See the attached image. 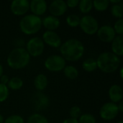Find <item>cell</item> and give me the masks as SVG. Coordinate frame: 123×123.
I'll list each match as a JSON object with an SVG mask.
<instances>
[{
	"mask_svg": "<svg viewBox=\"0 0 123 123\" xmlns=\"http://www.w3.org/2000/svg\"><path fill=\"white\" fill-rule=\"evenodd\" d=\"M60 51L62 57L69 61H76L80 59L84 53L83 43L77 39H70L61 45Z\"/></svg>",
	"mask_w": 123,
	"mask_h": 123,
	"instance_id": "1",
	"label": "cell"
},
{
	"mask_svg": "<svg viewBox=\"0 0 123 123\" xmlns=\"http://www.w3.org/2000/svg\"><path fill=\"white\" fill-rule=\"evenodd\" d=\"M97 67L105 73H112L120 66V58L112 52H105L101 53L97 58Z\"/></svg>",
	"mask_w": 123,
	"mask_h": 123,
	"instance_id": "2",
	"label": "cell"
},
{
	"mask_svg": "<svg viewBox=\"0 0 123 123\" xmlns=\"http://www.w3.org/2000/svg\"><path fill=\"white\" fill-rule=\"evenodd\" d=\"M30 55L23 48H16L12 50L8 57L7 63L9 67L14 69H20L25 67L30 62Z\"/></svg>",
	"mask_w": 123,
	"mask_h": 123,
	"instance_id": "3",
	"label": "cell"
},
{
	"mask_svg": "<svg viewBox=\"0 0 123 123\" xmlns=\"http://www.w3.org/2000/svg\"><path fill=\"white\" fill-rule=\"evenodd\" d=\"M42 27V19L35 14H28L22 18L19 27L22 32L26 35H32L37 32Z\"/></svg>",
	"mask_w": 123,
	"mask_h": 123,
	"instance_id": "4",
	"label": "cell"
},
{
	"mask_svg": "<svg viewBox=\"0 0 123 123\" xmlns=\"http://www.w3.org/2000/svg\"><path fill=\"white\" fill-rule=\"evenodd\" d=\"M45 66L48 71L53 72L60 71L66 67V60L61 55H53L45 60Z\"/></svg>",
	"mask_w": 123,
	"mask_h": 123,
	"instance_id": "5",
	"label": "cell"
},
{
	"mask_svg": "<svg viewBox=\"0 0 123 123\" xmlns=\"http://www.w3.org/2000/svg\"><path fill=\"white\" fill-rule=\"evenodd\" d=\"M81 30L88 35H93L97 32L99 29V24L97 20L91 15H86L80 19Z\"/></svg>",
	"mask_w": 123,
	"mask_h": 123,
	"instance_id": "6",
	"label": "cell"
},
{
	"mask_svg": "<svg viewBox=\"0 0 123 123\" xmlns=\"http://www.w3.org/2000/svg\"><path fill=\"white\" fill-rule=\"evenodd\" d=\"M44 50V43L38 37L31 38L27 43V51L30 55L37 57L41 55Z\"/></svg>",
	"mask_w": 123,
	"mask_h": 123,
	"instance_id": "7",
	"label": "cell"
},
{
	"mask_svg": "<svg viewBox=\"0 0 123 123\" xmlns=\"http://www.w3.org/2000/svg\"><path fill=\"white\" fill-rule=\"evenodd\" d=\"M119 113L117 105L113 102H108L102 105L100 109V116L105 120H111L117 117Z\"/></svg>",
	"mask_w": 123,
	"mask_h": 123,
	"instance_id": "8",
	"label": "cell"
},
{
	"mask_svg": "<svg viewBox=\"0 0 123 123\" xmlns=\"http://www.w3.org/2000/svg\"><path fill=\"white\" fill-rule=\"evenodd\" d=\"M98 37L102 42H112L115 37V32L114 28L110 25H103L97 30Z\"/></svg>",
	"mask_w": 123,
	"mask_h": 123,
	"instance_id": "9",
	"label": "cell"
},
{
	"mask_svg": "<svg viewBox=\"0 0 123 123\" xmlns=\"http://www.w3.org/2000/svg\"><path fill=\"white\" fill-rule=\"evenodd\" d=\"M32 104L36 110H42L48 107L49 105V99L45 94L41 92H37L33 95L32 98Z\"/></svg>",
	"mask_w": 123,
	"mask_h": 123,
	"instance_id": "10",
	"label": "cell"
},
{
	"mask_svg": "<svg viewBox=\"0 0 123 123\" xmlns=\"http://www.w3.org/2000/svg\"><path fill=\"white\" fill-rule=\"evenodd\" d=\"M30 9L27 0H14L11 4V11L16 15H23Z\"/></svg>",
	"mask_w": 123,
	"mask_h": 123,
	"instance_id": "11",
	"label": "cell"
},
{
	"mask_svg": "<svg viewBox=\"0 0 123 123\" xmlns=\"http://www.w3.org/2000/svg\"><path fill=\"white\" fill-rule=\"evenodd\" d=\"M67 5L66 1L63 0H55L51 2L49 6V11L53 17H58L63 15L67 10Z\"/></svg>",
	"mask_w": 123,
	"mask_h": 123,
	"instance_id": "12",
	"label": "cell"
},
{
	"mask_svg": "<svg viewBox=\"0 0 123 123\" xmlns=\"http://www.w3.org/2000/svg\"><path fill=\"white\" fill-rule=\"evenodd\" d=\"M43 38L44 42H45L48 45L53 47V48H58L61 46V40L60 36L55 32L54 31H50L47 30L44 32L43 35Z\"/></svg>",
	"mask_w": 123,
	"mask_h": 123,
	"instance_id": "13",
	"label": "cell"
},
{
	"mask_svg": "<svg viewBox=\"0 0 123 123\" xmlns=\"http://www.w3.org/2000/svg\"><path fill=\"white\" fill-rule=\"evenodd\" d=\"M30 9L33 14L39 17L46 12L47 3L45 0H32L30 2Z\"/></svg>",
	"mask_w": 123,
	"mask_h": 123,
	"instance_id": "14",
	"label": "cell"
},
{
	"mask_svg": "<svg viewBox=\"0 0 123 123\" xmlns=\"http://www.w3.org/2000/svg\"><path fill=\"white\" fill-rule=\"evenodd\" d=\"M42 25L50 31H53L60 26V20L53 16H47L42 20Z\"/></svg>",
	"mask_w": 123,
	"mask_h": 123,
	"instance_id": "15",
	"label": "cell"
},
{
	"mask_svg": "<svg viewBox=\"0 0 123 123\" xmlns=\"http://www.w3.org/2000/svg\"><path fill=\"white\" fill-rule=\"evenodd\" d=\"M109 97L113 103L118 102L122 100L123 97V89L119 85H113L109 90Z\"/></svg>",
	"mask_w": 123,
	"mask_h": 123,
	"instance_id": "16",
	"label": "cell"
},
{
	"mask_svg": "<svg viewBox=\"0 0 123 123\" xmlns=\"http://www.w3.org/2000/svg\"><path fill=\"white\" fill-rule=\"evenodd\" d=\"M112 50L114 54L117 56L123 55V36L118 35L112 41Z\"/></svg>",
	"mask_w": 123,
	"mask_h": 123,
	"instance_id": "17",
	"label": "cell"
},
{
	"mask_svg": "<svg viewBox=\"0 0 123 123\" xmlns=\"http://www.w3.org/2000/svg\"><path fill=\"white\" fill-rule=\"evenodd\" d=\"M48 84V79L46 76H45L44 74H38L35 77L34 81V85L38 91L44 90L47 87Z\"/></svg>",
	"mask_w": 123,
	"mask_h": 123,
	"instance_id": "18",
	"label": "cell"
},
{
	"mask_svg": "<svg viewBox=\"0 0 123 123\" xmlns=\"http://www.w3.org/2000/svg\"><path fill=\"white\" fill-rule=\"evenodd\" d=\"M83 68L87 71V72H92L94 71L97 69V61L92 58H89L86 59L82 64Z\"/></svg>",
	"mask_w": 123,
	"mask_h": 123,
	"instance_id": "19",
	"label": "cell"
},
{
	"mask_svg": "<svg viewBox=\"0 0 123 123\" xmlns=\"http://www.w3.org/2000/svg\"><path fill=\"white\" fill-rule=\"evenodd\" d=\"M63 72L65 76L70 79H75L79 76V71L73 66H67L64 68Z\"/></svg>",
	"mask_w": 123,
	"mask_h": 123,
	"instance_id": "20",
	"label": "cell"
},
{
	"mask_svg": "<svg viewBox=\"0 0 123 123\" xmlns=\"http://www.w3.org/2000/svg\"><path fill=\"white\" fill-rule=\"evenodd\" d=\"M111 12L115 17L121 19L123 15V3L121 0L119 4H113L111 8Z\"/></svg>",
	"mask_w": 123,
	"mask_h": 123,
	"instance_id": "21",
	"label": "cell"
},
{
	"mask_svg": "<svg viewBox=\"0 0 123 123\" xmlns=\"http://www.w3.org/2000/svg\"><path fill=\"white\" fill-rule=\"evenodd\" d=\"M79 9L83 13H88L93 7V1L92 0H81L79 2Z\"/></svg>",
	"mask_w": 123,
	"mask_h": 123,
	"instance_id": "22",
	"label": "cell"
},
{
	"mask_svg": "<svg viewBox=\"0 0 123 123\" xmlns=\"http://www.w3.org/2000/svg\"><path fill=\"white\" fill-rule=\"evenodd\" d=\"M23 85V81L20 78L18 77H14L11 79L8 82V86L10 89L13 90H17L19 89Z\"/></svg>",
	"mask_w": 123,
	"mask_h": 123,
	"instance_id": "23",
	"label": "cell"
},
{
	"mask_svg": "<svg viewBox=\"0 0 123 123\" xmlns=\"http://www.w3.org/2000/svg\"><path fill=\"white\" fill-rule=\"evenodd\" d=\"M110 1L108 0H94L93 1V6L100 12L105 11L107 9Z\"/></svg>",
	"mask_w": 123,
	"mask_h": 123,
	"instance_id": "24",
	"label": "cell"
},
{
	"mask_svg": "<svg viewBox=\"0 0 123 123\" xmlns=\"http://www.w3.org/2000/svg\"><path fill=\"white\" fill-rule=\"evenodd\" d=\"M27 123H49L48 120L40 114H34L31 115Z\"/></svg>",
	"mask_w": 123,
	"mask_h": 123,
	"instance_id": "25",
	"label": "cell"
},
{
	"mask_svg": "<svg viewBox=\"0 0 123 123\" xmlns=\"http://www.w3.org/2000/svg\"><path fill=\"white\" fill-rule=\"evenodd\" d=\"M80 18L76 14H71L67 17L66 18V22L67 24L73 27H77L80 24Z\"/></svg>",
	"mask_w": 123,
	"mask_h": 123,
	"instance_id": "26",
	"label": "cell"
},
{
	"mask_svg": "<svg viewBox=\"0 0 123 123\" xmlns=\"http://www.w3.org/2000/svg\"><path fill=\"white\" fill-rule=\"evenodd\" d=\"M79 123H96L95 117L91 114H84L80 116Z\"/></svg>",
	"mask_w": 123,
	"mask_h": 123,
	"instance_id": "27",
	"label": "cell"
},
{
	"mask_svg": "<svg viewBox=\"0 0 123 123\" xmlns=\"http://www.w3.org/2000/svg\"><path fill=\"white\" fill-rule=\"evenodd\" d=\"M9 96V89L6 85L0 83V102L5 101Z\"/></svg>",
	"mask_w": 123,
	"mask_h": 123,
	"instance_id": "28",
	"label": "cell"
},
{
	"mask_svg": "<svg viewBox=\"0 0 123 123\" xmlns=\"http://www.w3.org/2000/svg\"><path fill=\"white\" fill-rule=\"evenodd\" d=\"M4 123H25L24 120L19 115H11L6 119Z\"/></svg>",
	"mask_w": 123,
	"mask_h": 123,
	"instance_id": "29",
	"label": "cell"
},
{
	"mask_svg": "<svg viewBox=\"0 0 123 123\" xmlns=\"http://www.w3.org/2000/svg\"><path fill=\"white\" fill-rule=\"evenodd\" d=\"M114 30L115 33H117L119 35H123V19H119L115 24Z\"/></svg>",
	"mask_w": 123,
	"mask_h": 123,
	"instance_id": "30",
	"label": "cell"
},
{
	"mask_svg": "<svg viewBox=\"0 0 123 123\" xmlns=\"http://www.w3.org/2000/svg\"><path fill=\"white\" fill-rule=\"evenodd\" d=\"M81 114V109L79 107H77V106H74V107H71V110H70V116H71V118L77 120V118L80 117Z\"/></svg>",
	"mask_w": 123,
	"mask_h": 123,
	"instance_id": "31",
	"label": "cell"
},
{
	"mask_svg": "<svg viewBox=\"0 0 123 123\" xmlns=\"http://www.w3.org/2000/svg\"><path fill=\"white\" fill-rule=\"evenodd\" d=\"M79 0H68L66 3L67 6L74 8V7H76L79 4Z\"/></svg>",
	"mask_w": 123,
	"mask_h": 123,
	"instance_id": "32",
	"label": "cell"
},
{
	"mask_svg": "<svg viewBox=\"0 0 123 123\" xmlns=\"http://www.w3.org/2000/svg\"><path fill=\"white\" fill-rule=\"evenodd\" d=\"M0 78H1V84L4 85H6V84H7L9 81V77L6 75H2Z\"/></svg>",
	"mask_w": 123,
	"mask_h": 123,
	"instance_id": "33",
	"label": "cell"
},
{
	"mask_svg": "<svg viewBox=\"0 0 123 123\" xmlns=\"http://www.w3.org/2000/svg\"><path fill=\"white\" fill-rule=\"evenodd\" d=\"M62 123H79V121L76 119H73V118H68L65 120Z\"/></svg>",
	"mask_w": 123,
	"mask_h": 123,
	"instance_id": "34",
	"label": "cell"
},
{
	"mask_svg": "<svg viewBox=\"0 0 123 123\" xmlns=\"http://www.w3.org/2000/svg\"><path fill=\"white\" fill-rule=\"evenodd\" d=\"M117 107H118V110H119V112H123V102H121L119 104V105L117 106Z\"/></svg>",
	"mask_w": 123,
	"mask_h": 123,
	"instance_id": "35",
	"label": "cell"
},
{
	"mask_svg": "<svg viewBox=\"0 0 123 123\" xmlns=\"http://www.w3.org/2000/svg\"><path fill=\"white\" fill-rule=\"evenodd\" d=\"M120 1H121V0H111L110 2H112V3H115V4H119V3L120 2Z\"/></svg>",
	"mask_w": 123,
	"mask_h": 123,
	"instance_id": "36",
	"label": "cell"
},
{
	"mask_svg": "<svg viewBox=\"0 0 123 123\" xmlns=\"http://www.w3.org/2000/svg\"><path fill=\"white\" fill-rule=\"evenodd\" d=\"M2 74H3V67L0 63V77L2 76Z\"/></svg>",
	"mask_w": 123,
	"mask_h": 123,
	"instance_id": "37",
	"label": "cell"
},
{
	"mask_svg": "<svg viewBox=\"0 0 123 123\" xmlns=\"http://www.w3.org/2000/svg\"><path fill=\"white\" fill-rule=\"evenodd\" d=\"M0 123H4V118L1 115H0Z\"/></svg>",
	"mask_w": 123,
	"mask_h": 123,
	"instance_id": "38",
	"label": "cell"
},
{
	"mask_svg": "<svg viewBox=\"0 0 123 123\" xmlns=\"http://www.w3.org/2000/svg\"><path fill=\"white\" fill-rule=\"evenodd\" d=\"M123 68H121V69H120V76H121V78H122V79H123Z\"/></svg>",
	"mask_w": 123,
	"mask_h": 123,
	"instance_id": "39",
	"label": "cell"
},
{
	"mask_svg": "<svg viewBox=\"0 0 123 123\" xmlns=\"http://www.w3.org/2000/svg\"><path fill=\"white\" fill-rule=\"evenodd\" d=\"M117 123H123V121H120V122H118Z\"/></svg>",
	"mask_w": 123,
	"mask_h": 123,
	"instance_id": "40",
	"label": "cell"
}]
</instances>
